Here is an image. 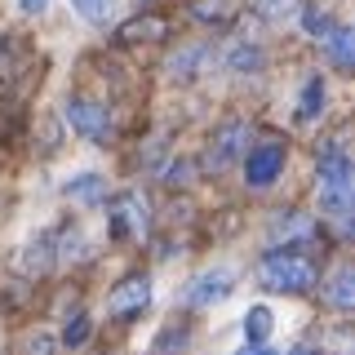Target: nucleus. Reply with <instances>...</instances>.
<instances>
[{"label": "nucleus", "mask_w": 355, "mask_h": 355, "mask_svg": "<svg viewBox=\"0 0 355 355\" xmlns=\"http://www.w3.org/2000/svg\"><path fill=\"white\" fill-rule=\"evenodd\" d=\"M320 205H324V214L333 218H347L351 214V160L347 151H342V142L333 138L324 151H320Z\"/></svg>", "instance_id": "f257e3e1"}, {"label": "nucleus", "mask_w": 355, "mask_h": 355, "mask_svg": "<svg viewBox=\"0 0 355 355\" xmlns=\"http://www.w3.org/2000/svg\"><path fill=\"white\" fill-rule=\"evenodd\" d=\"M258 280L266 288H275V293H306L315 284V266H311V258H302L293 249H271L258 266Z\"/></svg>", "instance_id": "f03ea898"}, {"label": "nucleus", "mask_w": 355, "mask_h": 355, "mask_svg": "<svg viewBox=\"0 0 355 355\" xmlns=\"http://www.w3.org/2000/svg\"><path fill=\"white\" fill-rule=\"evenodd\" d=\"M67 125L89 142H107L111 138V111L103 103H94V98L76 94V98H67Z\"/></svg>", "instance_id": "7ed1b4c3"}, {"label": "nucleus", "mask_w": 355, "mask_h": 355, "mask_svg": "<svg viewBox=\"0 0 355 355\" xmlns=\"http://www.w3.org/2000/svg\"><path fill=\"white\" fill-rule=\"evenodd\" d=\"M107 231L111 240H129V236H142L147 231V200L138 191H125L107 205Z\"/></svg>", "instance_id": "20e7f679"}, {"label": "nucleus", "mask_w": 355, "mask_h": 355, "mask_svg": "<svg viewBox=\"0 0 355 355\" xmlns=\"http://www.w3.org/2000/svg\"><path fill=\"white\" fill-rule=\"evenodd\" d=\"M284 169V147L280 142H258L244 151V182L249 187H271Z\"/></svg>", "instance_id": "39448f33"}, {"label": "nucleus", "mask_w": 355, "mask_h": 355, "mask_svg": "<svg viewBox=\"0 0 355 355\" xmlns=\"http://www.w3.org/2000/svg\"><path fill=\"white\" fill-rule=\"evenodd\" d=\"M244 151H249V125H244V120H227V125L214 133V142H209V169H227Z\"/></svg>", "instance_id": "423d86ee"}, {"label": "nucleus", "mask_w": 355, "mask_h": 355, "mask_svg": "<svg viewBox=\"0 0 355 355\" xmlns=\"http://www.w3.org/2000/svg\"><path fill=\"white\" fill-rule=\"evenodd\" d=\"M147 302H151V280H147V275H125V280L111 288L107 311H111L116 320H129V315H138Z\"/></svg>", "instance_id": "0eeeda50"}, {"label": "nucleus", "mask_w": 355, "mask_h": 355, "mask_svg": "<svg viewBox=\"0 0 355 355\" xmlns=\"http://www.w3.org/2000/svg\"><path fill=\"white\" fill-rule=\"evenodd\" d=\"M231 284H236V275L227 271V266H214V271H200L191 284H187V302L191 306H214L222 297L231 293Z\"/></svg>", "instance_id": "6e6552de"}, {"label": "nucleus", "mask_w": 355, "mask_h": 355, "mask_svg": "<svg viewBox=\"0 0 355 355\" xmlns=\"http://www.w3.org/2000/svg\"><path fill=\"white\" fill-rule=\"evenodd\" d=\"M164 36H169V18H160V14H138L116 31L120 44H160Z\"/></svg>", "instance_id": "1a4fd4ad"}, {"label": "nucleus", "mask_w": 355, "mask_h": 355, "mask_svg": "<svg viewBox=\"0 0 355 355\" xmlns=\"http://www.w3.org/2000/svg\"><path fill=\"white\" fill-rule=\"evenodd\" d=\"M320 44H324L329 62L338 67V71H351L355 67V31L351 27H338V22H333L324 36H320Z\"/></svg>", "instance_id": "9d476101"}, {"label": "nucleus", "mask_w": 355, "mask_h": 355, "mask_svg": "<svg viewBox=\"0 0 355 355\" xmlns=\"http://www.w3.org/2000/svg\"><path fill=\"white\" fill-rule=\"evenodd\" d=\"M53 258H58V249H53V236L44 231V236H36L31 244H22V253H18V271H27V275H44L53 266Z\"/></svg>", "instance_id": "9b49d317"}, {"label": "nucleus", "mask_w": 355, "mask_h": 355, "mask_svg": "<svg viewBox=\"0 0 355 355\" xmlns=\"http://www.w3.org/2000/svg\"><path fill=\"white\" fill-rule=\"evenodd\" d=\"M240 14V0H191V18L196 22H214V27H227Z\"/></svg>", "instance_id": "f8f14e48"}, {"label": "nucleus", "mask_w": 355, "mask_h": 355, "mask_svg": "<svg viewBox=\"0 0 355 355\" xmlns=\"http://www.w3.org/2000/svg\"><path fill=\"white\" fill-rule=\"evenodd\" d=\"M205 58H209V49H205V44H182V49H178L173 58H169V67H164V71H169L173 80H191V76H196V67L205 62Z\"/></svg>", "instance_id": "ddd939ff"}, {"label": "nucleus", "mask_w": 355, "mask_h": 355, "mask_svg": "<svg viewBox=\"0 0 355 355\" xmlns=\"http://www.w3.org/2000/svg\"><path fill=\"white\" fill-rule=\"evenodd\" d=\"M329 302L338 306V311H351L355 306V271L351 266H338V271H333V280H329Z\"/></svg>", "instance_id": "4468645a"}, {"label": "nucleus", "mask_w": 355, "mask_h": 355, "mask_svg": "<svg viewBox=\"0 0 355 355\" xmlns=\"http://www.w3.org/2000/svg\"><path fill=\"white\" fill-rule=\"evenodd\" d=\"M320 111H324V80H320V76H306L302 98H297V120H302V125H311Z\"/></svg>", "instance_id": "2eb2a0df"}, {"label": "nucleus", "mask_w": 355, "mask_h": 355, "mask_svg": "<svg viewBox=\"0 0 355 355\" xmlns=\"http://www.w3.org/2000/svg\"><path fill=\"white\" fill-rule=\"evenodd\" d=\"M67 196L80 200V205H103V200H107V182L98 173H80V178L67 182Z\"/></svg>", "instance_id": "dca6fc26"}, {"label": "nucleus", "mask_w": 355, "mask_h": 355, "mask_svg": "<svg viewBox=\"0 0 355 355\" xmlns=\"http://www.w3.org/2000/svg\"><path fill=\"white\" fill-rule=\"evenodd\" d=\"M271 324H275L271 306H249L244 311V342H266L271 338Z\"/></svg>", "instance_id": "f3484780"}, {"label": "nucleus", "mask_w": 355, "mask_h": 355, "mask_svg": "<svg viewBox=\"0 0 355 355\" xmlns=\"http://www.w3.org/2000/svg\"><path fill=\"white\" fill-rule=\"evenodd\" d=\"M227 67H231V71H262V67H266V53L258 49V44L244 40V44H236V49L227 53Z\"/></svg>", "instance_id": "a211bd4d"}, {"label": "nucleus", "mask_w": 355, "mask_h": 355, "mask_svg": "<svg viewBox=\"0 0 355 355\" xmlns=\"http://www.w3.org/2000/svg\"><path fill=\"white\" fill-rule=\"evenodd\" d=\"M85 342H89V315L76 311V315L62 324V347H85Z\"/></svg>", "instance_id": "6ab92c4d"}, {"label": "nucleus", "mask_w": 355, "mask_h": 355, "mask_svg": "<svg viewBox=\"0 0 355 355\" xmlns=\"http://www.w3.org/2000/svg\"><path fill=\"white\" fill-rule=\"evenodd\" d=\"M297 14H302V27H306V36H324V31L333 27V18L324 14V9H315V5H302V9H297Z\"/></svg>", "instance_id": "aec40b11"}, {"label": "nucleus", "mask_w": 355, "mask_h": 355, "mask_svg": "<svg viewBox=\"0 0 355 355\" xmlns=\"http://www.w3.org/2000/svg\"><path fill=\"white\" fill-rule=\"evenodd\" d=\"M71 9H76V14H80L85 22H107L111 0H71Z\"/></svg>", "instance_id": "412c9836"}, {"label": "nucleus", "mask_w": 355, "mask_h": 355, "mask_svg": "<svg viewBox=\"0 0 355 355\" xmlns=\"http://www.w3.org/2000/svg\"><path fill=\"white\" fill-rule=\"evenodd\" d=\"M53 351H58V342H53L44 329H36V333L22 338V355H53Z\"/></svg>", "instance_id": "4be33fe9"}, {"label": "nucleus", "mask_w": 355, "mask_h": 355, "mask_svg": "<svg viewBox=\"0 0 355 355\" xmlns=\"http://www.w3.org/2000/svg\"><path fill=\"white\" fill-rule=\"evenodd\" d=\"M258 9H262L266 18H288V14L302 9V0H258Z\"/></svg>", "instance_id": "5701e85b"}, {"label": "nucleus", "mask_w": 355, "mask_h": 355, "mask_svg": "<svg viewBox=\"0 0 355 355\" xmlns=\"http://www.w3.org/2000/svg\"><path fill=\"white\" fill-rule=\"evenodd\" d=\"M236 355H275V351L266 347V342H244V347H240Z\"/></svg>", "instance_id": "b1692460"}, {"label": "nucleus", "mask_w": 355, "mask_h": 355, "mask_svg": "<svg viewBox=\"0 0 355 355\" xmlns=\"http://www.w3.org/2000/svg\"><path fill=\"white\" fill-rule=\"evenodd\" d=\"M18 9H22V14H44L49 0H18Z\"/></svg>", "instance_id": "393cba45"}, {"label": "nucleus", "mask_w": 355, "mask_h": 355, "mask_svg": "<svg viewBox=\"0 0 355 355\" xmlns=\"http://www.w3.org/2000/svg\"><path fill=\"white\" fill-rule=\"evenodd\" d=\"M329 347L338 351V355H351V342H347V333H333V338H329Z\"/></svg>", "instance_id": "a878e982"}, {"label": "nucleus", "mask_w": 355, "mask_h": 355, "mask_svg": "<svg viewBox=\"0 0 355 355\" xmlns=\"http://www.w3.org/2000/svg\"><path fill=\"white\" fill-rule=\"evenodd\" d=\"M288 355H311V351H302V347H297V351H288Z\"/></svg>", "instance_id": "bb28decb"}]
</instances>
